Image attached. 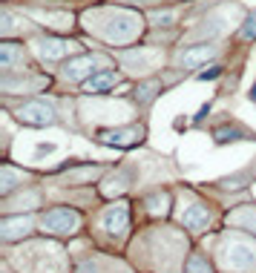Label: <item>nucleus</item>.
Listing matches in <instances>:
<instances>
[{"mask_svg": "<svg viewBox=\"0 0 256 273\" xmlns=\"http://www.w3.org/2000/svg\"><path fill=\"white\" fill-rule=\"evenodd\" d=\"M239 135H242L239 130H219V132H216V138H219V141H236Z\"/></svg>", "mask_w": 256, "mask_h": 273, "instance_id": "nucleus-6", "label": "nucleus"}, {"mask_svg": "<svg viewBox=\"0 0 256 273\" xmlns=\"http://www.w3.org/2000/svg\"><path fill=\"white\" fill-rule=\"evenodd\" d=\"M187 273H213V270L207 267V262H204L202 256H193V259H190V267H187Z\"/></svg>", "mask_w": 256, "mask_h": 273, "instance_id": "nucleus-5", "label": "nucleus"}, {"mask_svg": "<svg viewBox=\"0 0 256 273\" xmlns=\"http://www.w3.org/2000/svg\"><path fill=\"white\" fill-rule=\"evenodd\" d=\"M78 213L66 210V207H61V210H49L44 216V230L46 233H72V230L78 227Z\"/></svg>", "mask_w": 256, "mask_h": 273, "instance_id": "nucleus-1", "label": "nucleus"}, {"mask_svg": "<svg viewBox=\"0 0 256 273\" xmlns=\"http://www.w3.org/2000/svg\"><path fill=\"white\" fill-rule=\"evenodd\" d=\"M225 262H228V267H233V270H247V267H253L256 264V250L250 245H242V242H236L233 245V256H225Z\"/></svg>", "mask_w": 256, "mask_h": 273, "instance_id": "nucleus-2", "label": "nucleus"}, {"mask_svg": "<svg viewBox=\"0 0 256 273\" xmlns=\"http://www.w3.org/2000/svg\"><path fill=\"white\" fill-rule=\"evenodd\" d=\"M118 72H101V75H95V78H89L87 84H84V89L87 92H101V89H109L118 84Z\"/></svg>", "mask_w": 256, "mask_h": 273, "instance_id": "nucleus-4", "label": "nucleus"}, {"mask_svg": "<svg viewBox=\"0 0 256 273\" xmlns=\"http://www.w3.org/2000/svg\"><path fill=\"white\" fill-rule=\"evenodd\" d=\"M104 224L109 233H124V227H127V207H124V204L109 207V210L104 213Z\"/></svg>", "mask_w": 256, "mask_h": 273, "instance_id": "nucleus-3", "label": "nucleus"}, {"mask_svg": "<svg viewBox=\"0 0 256 273\" xmlns=\"http://www.w3.org/2000/svg\"><path fill=\"white\" fill-rule=\"evenodd\" d=\"M242 37H256V12L247 18V26L242 29Z\"/></svg>", "mask_w": 256, "mask_h": 273, "instance_id": "nucleus-7", "label": "nucleus"}, {"mask_svg": "<svg viewBox=\"0 0 256 273\" xmlns=\"http://www.w3.org/2000/svg\"><path fill=\"white\" fill-rule=\"evenodd\" d=\"M222 75V66H210L207 72H199V81H216Z\"/></svg>", "mask_w": 256, "mask_h": 273, "instance_id": "nucleus-8", "label": "nucleus"}]
</instances>
